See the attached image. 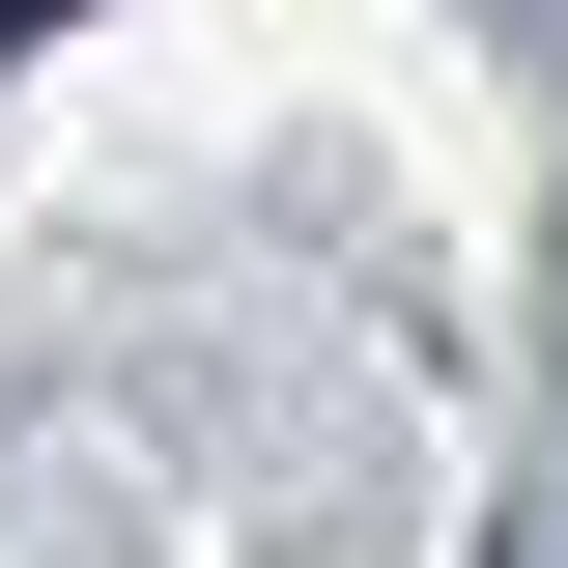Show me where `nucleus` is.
Returning a JSON list of instances; mask_svg holds the SVG:
<instances>
[{"label": "nucleus", "mask_w": 568, "mask_h": 568, "mask_svg": "<svg viewBox=\"0 0 568 568\" xmlns=\"http://www.w3.org/2000/svg\"><path fill=\"white\" fill-rule=\"evenodd\" d=\"M29 29H58V0H0V58H29Z\"/></svg>", "instance_id": "obj_1"}]
</instances>
